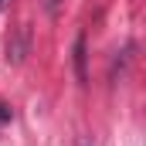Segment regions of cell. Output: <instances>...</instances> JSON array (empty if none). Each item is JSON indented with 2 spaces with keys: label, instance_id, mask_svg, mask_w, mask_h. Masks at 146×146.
I'll return each instance as SVG.
<instances>
[{
  "label": "cell",
  "instance_id": "7a4b0ae2",
  "mask_svg": "<svg viewBox=\"0 0 146 146\" xmlns=\"http://www.w3.org/2000/svg\"><path fill=\"white\" fill-rule=\"evenodd\" d=\"M0 122H7V109L3 106H0Z\"/></svg>",
  "mask_w": 146,
  "mask_h": 146
},
{
  "label": "cell",
  "instance_id": "277c9868",
  "mask_svg": "<svg viewBox=\"0 0 146 146\" xmlns=\"http://www.w3.org/2000/svg\"><path fill=\"white\" fill-rule=\"evenodd\" d=\"M0 3H10V0H0Z\"/></svg>",
  "mask_w": 146,
  "mask_h": 146
},
{
  "label": "cell",
  "instance_id": "3957f363",
  "mask_svg": "<svg viewBox=\"0 0 146 146\" xmlns=\"http://www.w3.org/2000/svg\"><path fill=\"white\" fill-rule=\"evenodd\" d=\"M48 7H51V10H54V7H58V0H48Z\"/></svg>",
  "mask_w": 146,
  "mask_h": 146
},
{
  "label": "cell",
  "instance_id": "6da1fadb",
  "mask_svg": "<svg viewBox=\"0 0 146 146\" xmlns=\"http://www.w3.org/2000/svg\"><path fill=\"white\" fill-rule=\"evenodd\" d=\"M75 72H78V82H85V34L75 37Z\"/></svg>",
  "mask_w": 146,
  "mask_h": 146
}]
</instances>
